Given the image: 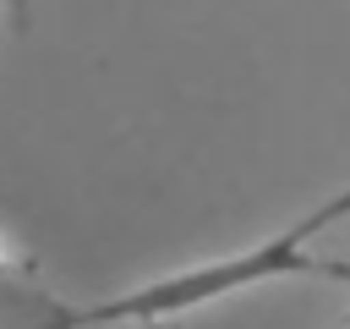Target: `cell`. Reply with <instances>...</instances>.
<instances>
[{
	"instance_id": "cell-2",
	"label": "cell",
	"mask_w": 350,
	"mask_h": 329,
	"mask_svg": "<svg viewBox=\"0 0 350 329\" xmlns=\"http://www.w3.org/2000/svg\"><path fill=\"white\" fill-rule=\"evenodd\" d=\"M60 296H49L38 280H33V263L0 236V307H11V329H33L38 318H49Z\"/></svg>"
},
{
	"instance_id": "cell-1",
	"label": "cell",
	"mask_w": 350,
	"mask_h": 329,
	"mask_svg": "<svg viewBox=\"0 0 350 329\" xmlns=\"http://www.w3.org/2000/svg\"><path fill=\"white\" fill-rule=\"evenodd\" d=\"M339 219H350V186H339L334 197L312 203L306 214H295L290 225H279L273 236H257L224 258H202V263H186L175 274H159L148 285H131V291H115L104 302H88V307H71V302H55L49 318H38L33 329H170L191 313H208V307H224L246 291H262V285H279V280H328V285H350V263L339 258H317L312 241L323 230H334Z\"/></svg>"
}]
</instances>
